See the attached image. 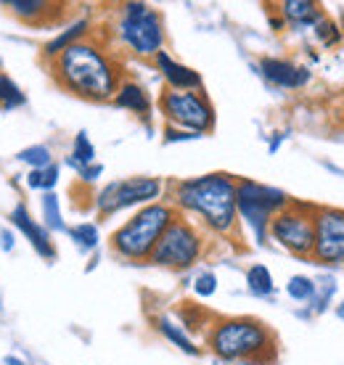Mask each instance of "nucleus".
Returning <instances> with one entry per match:
<instances>
[{
	"instance_id": "39448f33",
	"label": "nucleus",
	"mask_w": 344,
	"mask_h": 365,
	"mask_svg": "<svg viewBox=\"0 0 344 365\" xmlns=\"http://www.w3.org/2000/svg\"><path fill=\"white\" fill-rule=\"evenodd\" d=\"M291 204L289 193L263 185L257 180H238L236 185V210H238V220H244V225L252 230V236L257 244L268 241V230H270V220L281 210H286Z\"/></svg>"
},
{
	"instance_id": "f704fd0d",
	"label": "nucleus",
	"mask_w": 344,
	"mask_h": 365,
	"mask_svg": "<svg viewBox=\"0 0 344 365\" xmlns=\"http://www.w3.org/2000/svg\"><path fill=\"white\" fill-rule=\"evenodd\" d=\"M336 315H339V318L344 320V302H342V304H339V307H336Z\"/></svg>"
},
{
	"instance_id": "72a5a7b5",
	"label": "nucleus",
	"mask_w": 344,
	"mask_h": 365,
	"mask_svg": "<svg viewBox=\"0 0 344 365\" xmlns=\"http://www.w3.org/2000/svg\"><path fill=\"white\" fill-rule=\"evenodd\" d=\"M3 363H6V365H24L19 357H14V355H6V360H3Z\"/></svg>"
},
{
	"instance_id": "dca6fc26",
	"label": "nucleus",
	"mask_w": 344,
	"mask_h": 365,
	"mask_svg": "<svg viewBox=\"0 0 344 365\" xmlns=\"http://www.w3.org/2000/svg\"><path fill=\"white\" fill-rule=\"evenodd\" d=\"M3 9H9L11 16L21 19L24 24H40L43 19L54 16L59 6L46 3V0H6Z\"/></svg>"
},
{
	"instance_id": "9b49d317",
	"label": "nucleus",
	"mask_w": 344,
	"mask_h": 365,
	"mask_svg": "<svg viewBox=\"0 0 344 365\" xmlns=\"http://www.w3.org/2000/svg\"><path fill=\"white\" fill-rule=\"evenodd\" d=\"M313 259L320 265H344V210L318 207Z\"/></svg>"
},
{
	"instance_id": "6e6552de",
	"label": "nucleus",
	"mask_w": 344,
	"mask_h": 365,
	"mask_svg": "<svg viewBox=\"0 0 344 365\" xmlns=\"http://www.w3.org/2000/svg\"><path fill=\"white\" fill-rule=\"evenodd\" d=\"M159 111L167 119V128L186 133H212L215 130V106L201 91H167L159 96Z\"/></svg>"
},
{
	"instance_id": "aec40b11",
	"label": "nucleus",
	"mask_w": 344,
	"mask_h": 365,
	"mask_svg": "<svg viewBox=\"0 0 344 365\" xmlns=\"http://www.w3.org/2000/svg\"><path fill=\"white\" fill-rule=\"evenodd\" d=\"M66 165L74 167V170L96 165V146H93V140L88 138V133H85V130H80V133L74 135L72 154H69V159H66Z\"/></svg>"
},
{
	"instance_id": "f257e3e1",
	"label": "nucleus",
	"mask_w": 344,
	"mask_h": 365,
	"mask_svg": "<svg viewBox=\"0 0 344 365\" xmlns=\"http://www.w3.org/2000/svg\"><path fill=\"white\" fill-rule=\"evenodd\" d=\"M54 80L66 93L85 101H114L119 85V66L98 43L82 40L59 53L51 64Z\"/></svg>"
},
{
	"instance_id": "7ed1b4c3",
	"label": "nucleus",
	"mask_w": 344,
	"mask_h": 365,
	"mask_svg": "<svg viewBox=\"0 0 344 365\" xmlns=\"http://www.w3.org/2000/svg\"><path fill=\"white\" fill-rule=\"evenodd\" d=\"M178 217V210L172 207L170 201H156L148 207L133 215L130 220H125L114 233H111V249L114 255H119L122 259L130 262H143L151 257L154 247L159 244V238L170 222Z\"/></svg>"
},
{
	"instance_id": "c756f323",
	"label": "nucleus",
	"mask_w": 344,
	"mask_h": 365,
	"mask_svg": "<svg viewBox=\"0 0 344 365\" xmlns=\"http://www.w3.org/2000/svg\"><path fill=\"white\" fill-rule=\"evenodd\" d=\"M199 133H186V130H175V128H167L164 130V140L167 143H181V140H199Z\"/></svg>"
},
{
	"instance_id": "1a4fd4ad",
	"label": "nucleus",
	"mask_w": 344,
	"mask_h": 365,
	"mask_svg": "<svg viewBox=\"0 0 344 365\" xmlns=\"http://www.w3.org/2000/svg\"><path fill=\"white\" fill-rule=\"evenodd\" d=\"M315 210L313 204L291 201L286 210H281L270 220L268 236L291 252L294 257H313V244H315Z\"/></svg>"
},
{
	"instance_id": "cd10ccee",
	"label": "nucleus",
	"mask_w": 344,
	"mask_h": 365,
	"mask_svg": "<svg viewBox=\"0 0 344 365\" xmlns=\"http://www.w3.org/2000/svg\"><path fill=\"white\" fill-rule=\"evenodd\" d=\"M313 32H315V37H318V40H320V43H323L326 48L336 46V43L342 40V32H339V27H336L334 21H331V19H326V16L320 19V21L315 24V27H313Z\"/></svg>"
},
{
	"instance_id": "f8f14e48",
	"label": "nucleus",
	"mask_w": 344,
	"mask_h": 365,
	"mask_svg": "<svg viewBox=\"0 0 344 365\" xmlns=\"http://www.w3.org/2000/svg\"><path fill=\"white\" fill-rule=\"evenodd\" d=\"M9 220L14 222V228L24 233V238H29L32 249H35L43 259H56V247H54V241H51V233H48L46 225H40V222L29 215L27 204H16V207L11 210Z\"/></svg>"
},
{
	"instance_id": "423d86ee",
	"label": "nucleus",
	"mask_w": 344,
	"mask_h": 365,
	"mask_svg": "<svg viewBox=\"0 0 344 365\" xmlns=\"http://www.w3.org/2000/svg\"><path fill=\"white\" fill-rule=\"evenodd\" d=\"M117 35L136 56L154 58L164 51V21L162 14L148 3H125L117 24Z\"/></svg>"
},
{
	"instance_id": "b1692460",
	"label": "nucleus",
	"mask_w": 344,
	"mask_h": 365,
	"mask_svg": "<svg viewBox=\"0 0 344 365\" xmlns=\"http://www.w3.org/2000/svg\"><path fill=\"white\" fill-rule=\"evenodd\" d=\"M27 98H24V93L19 88L14 80H11L9 74H0V109L3 111H11V109H19V106H24Z\"/></svg>"
},
{
	"instance_id": "393cba45",
	"label": "nucleus",
	"mask_w": 344,
	"mask_h": 365,
	"mask_svg": "<svg viewBox=\"0 0 344 365\" xmlns=\"http://www.w3.org/2000/svg\"><path fill=\"white\" fill-rule=\"evenodd\" d=\"M66 233L72 236V241L82 252H93L101 241V233L93 222H80V225H74V228H66Z\"/></svg>"
},
{
	"instance_id": "a211bd4d",
	"label": "nucleus",
	"mask_w": 344,
	"mask_h": 365,
	"mask_svg": "<svg viewBox=\"0 0 344 365\" xmlns=\"http://www.w3.org/2000/svg\"><path fill=\"white\" fill-rule=\"evenodd\" d=\"M88 32H91V24H88V19H80V21H74V24H69V27L64 29V32H59L54 40H48L46 48H43V56H46V58H56V56L64 53V51H66L69 46H74V43H82V40L88 37Z\"/></svg>"
},
{
	"instance_id": "bb28decb",
	"label": "nucleus",
	"mask_w": 344,
	"mask_h": 365,
	"mask_svg": "<svg viewBox=\"0 0 344 365\" xmlns=\"http://www.w3.org/2000/svg\"><path fill=\"white\" fill-rule=\"evenodd\" d=\"M318 292V286L313 278H308V275H291L289 283H286V294H289L291 299L297 302H308L313 299Z\"/></svg>"
},
{
	"instance_id": "f03ea898",
	"label": "nucleus",
	"mask_w": 344,
	"mask_h": 365,
	"mask_svg": "<svg viewBox=\"0 0 344 365\" xmlns=\"http://www.w3.org/2000/svg\"><path fill=\"white\" fill-rule=\"evenodd\" d=\"M236 180L228 173H207L199 178H186L172 185V207L181 212L196 215L201 225L212 233H233L238 222V210H236Z\"/></svg>"
},
{
	"instance_id": "2f4dec72",
	"label": "nucleus",
	"mask_w": 344,
	"mask_h": 365,
	"mask_svg": "<svg viewBox=\"0 0 344 365\" xmlns=\"http://www.w3.org/2000/svg\"><path fill=\"white\" fill-rule=\"evenodd\" d=\"M0 247L6 249V252H11V249H14V236H11L9 230H3V233H0Z\"/></svg>"
},
{
	"instance_id": "20e7f679",
	"label": "nucleus",
	"mask_w": 344,
	"mask_h": 365,
	"mask_svg": "<svg viewBox=\"0 0 344 365\" xmlns=\"http://www.w3.org/2000/svg\"><path fill=\"white\" fill-rule=\"evenodd\" d=\"M209 349L223 360H268L275 347L270 329L257 318H223L218 320L207 339Z\"/></svg>"
},
{
	"instance_id": "412c9836",
	"label": "nucleus",
	"mask_w": 344,
	"mask_h": 365,
	"mask_svg": "<svg viewBox=\"0 0 344 365\" xmlns=\"http://www.w3.org/2000/svg\"><path fill=\"white\" fill-rule=\"evenodd\" d=\"M40 207H43V225L48 228V233L54 230H66V222H64V215H61V204H59V196L54 191L51 193H43V199H40Z\"/></svg>"
},
{
	"instance_id": "9d476101",
	"label": "nucleus",
	"mask_w": 344,
	"mask_h": 365,
	"mask_svg": "<svg viewBox=\"0 0 344 365\" xmlns=\"http://www.w3.org/2000/svg\"><path fill=\"white\" fill-rule=\"evenodd\" d=\"M164 193L162 178H125V180L106 182L98 193H96V212L101 217H111L122 210L130 207H148L156 204Z\"/></svg>"
},
{
	"instance_id": "a878e982",
	"label": "nucleus",
	"mask_w": 344,
	"mask_h": 365,
	"mask_svg": "<svg viewBox=\"0 0 344 365\" xmlns=\"http://www.w3.org/2000/svg\"><path fill=\"white\" fill-rule=\"evenodd\" d=\"M16 159L29 165V170H46V167L54 165V154H51L48 146H29L24 151H19Z\"/></svg>"
},
{
	"instance_id": "c85d7f7f",
	"label": "nucleus",
	"mask_w": 344,
	"mask_h": 365,
	"mask_svg": "<svg viewBox=\"0 0 344 365\" xmlns=\"http://www.w3.org/2000/svg\"><path fill=\"white\" fill-rule=\"evenodd\" d=\"M193 292H196V297H201V299L212 297V294L218 292V275L209 273V270L199 273L196 275V281H193Z\"/></svg>"
},
{
	"instance_id": "5701e85b",
	"label": "nucleus",
	"mask_w": 344,
	"mask_h": 365,
	"mask_svg": "<svg viewBox=\"0 0 344 365\" xmlns=\"http://www.w3.org/2000/svg\"><path fill=\"white\" fill-rule=\"evenodd\" d=\"M59 175H61V170H59V165H56V162L51 167H46V170H29L27 188H32V191L51 193L56 188V182H59Z\"/></svg>"
},
{
	"instance_id": "473e14b6",
	"label": "nucleus",
	"mask_w": 344,
	"mask_h": 365,
	"mask_svg": "<svg viewBox=\"0 0 344 365\" xmlns=\"http://www.w3.org/2000/svg\"><path fill=\"white\" fill-rule=\"evenodd\" d=\"M270 24L275 29H283V16H270Z\"/></svg>"
},
{
	"instance_id": "4468645a",
	"label": "nucleus",
	"mask_w": 344,
	"mask_h": 365,
	"mask_svg": "<svg viewBox=\"0 0 344 365\" xmlns=\"http://www.w3.org/2000/svg\"><path fill=\"white\" fill-rule=\"evenodd\" d=\"M154 61H156V66H159V72H162L164 83H167L170 91H201V85H204L201 74L196 72V69H191V66L181 64V61H175L167 51L156 53Z\"/></svg>"
},
{
	"instance_id": "7c9ffc66",
	"label": "nucleus",
	"mask_w": 344,
	"mask_h": 365,
	"mask_svg": "<svg viewBox=\"0 0 344 365\" xmlns=\"http://www.w3.org/2000/svg\"><path fill=\"white\" fill-rule=\"evenodd\" d=\"M77 175H80L82 182H96L103 175V165H91V167H80L77 170Z\"/></svg>"
},
{
	"instance_id": "2eb2a0df",
	"label": "nucleus",
	"mask_w": 344,
	"mask_h": 365,
	"mask_svg": "<svg viewBox=\"0 0 344 365\" xmlns=\"http://www.w3.org/2000/svg\"><path fill=\"white\" fill-rule=\"evenodd\" d=\"M281 16L283 21H291L294 27H315L323 19V9L310 0H283Z\"/></svg>"
},
{
	"instance_id": "f3484780",
	"label": "nucleus",
	"mask_w": 344,
	"mask_h": 365,
	"mask_svg": "<svg viewBox=\"0 0 344 365\" xmlns=\"http://www.w3.org/2000/svg\"><path fill=\"white\" fill-rule=\"evenodd\" d=\"M114 106L133 111L138 117H148V114H151V98H148L146 88H141L138 83L119 85L117 96H114Z\"/></svg>"
},
{
	"instance_id": "4be33fe9",
	"label": "nucleus",
	"mask_w": 344,
	"mask_h": 365,
	"mask_svg": "<svg viewBox=\"0 0 344 365\" xmlns=\"http://www.w3.org/2000/svg\"><path fill=\"white\" fill-rule=\"evenodd\" d=\"M246 286H249V292L257 294V297H270V294L275 292L273 273L265 265H252L246 270Z\"/></svg>"
},
{
	"instance_id": "0eeeda50",
	"label": "nucleus",
	"mask_w": 344,
	"mask_h": 365,
	"mask_svg": "<svg viewBox=\"0 0 344 365\" xmlns=\"http://www.w3.org/2000/svg\"><path fill=\"white\" fill-rule=\"evenodd\" d=\"M204 255V236L201 230L186 220L183 215L170 222V228L164 230L159 244L154 247L148 262L156 267H167V270H188L199 262Z\"/></svg>"
},
{
	"instance_id": "6ab92c4d",
	"label": "nucleus",
	"mask_w": 344,
	"mask_h": 365,
	"mask_svg": "<svg viewBox=\"0 0 344 365\" xmlns=\"http://www.w3.org/2000/svg\"><path fill=\"white\" fill-rule=\"evenodd\" d=\"M156 329H159V334H162L170 344H175V347L181 349V352H186V355H191V357H199L201 355V349L191 341V336L186 334V331L178 326V323H172L170 318H159L156 320Z\"/></svg>"
},
{
	"instance_id": "ddd939ff",
	"label": "nucleus",
	"mask_w": 344,
	"mask_h": 365,
	"mask_svg": "<svg viewBox=\"0 0 344 365\" xmlns=\"http://www.w3.org/2000/svg\"><path fill=\"white\" fill-rule=\"evenodd\" d=\"M260 72H263V77L268 83L278 85V88H289V91H297V88L310 83V69L291 64L286 58H270V56H265L263 61H260Z\"/></svg>"
}]
</instances>
